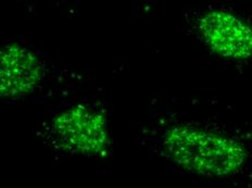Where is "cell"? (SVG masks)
<instances>
[{"label": "cell", "instance_id": "cell-4", "mask_svg": "<svg viewBox=\"0 0 252 188\" xmlns=\"http://www.w3.org/2000/svg\"><path fill=\"white\" fill-rule=\"evenodd\" d=\"M38 60L19 46L0 49V96H22L34 88L39 78Z\"/></svg>", "mask_w": 252, "mask_h": 188}, {"label": "cell", "instance_id": "cell-1", "mask_svg": "<svg viewBox=\"0 0 252 188\" xmlns=\"http://www.w3.org/2000/svg\"><path fill=\"white\" fill-rule=\"evenodd\" d=\"M165 147L178 164L206 176L233 174L246 159L245 149L234 140L189 126L169 130Z\"/></svg>", "mask_w": 252, "mask_h": 188}, {"label": "cell", "instance_id": "cell-2", "mask_svg": "<svg viewBox=\"0 0 252 188\" xmlns=\"http://www.w3.org/2000/svg\"><path fill=\"white\" fill-rule=\"evenodd\" d=\"M204 41L217 54L232 59L252 56V28L227 12L212 11L199 22Z\"/></svg>", "mask_w": 252, "mask_h": 188}, {"label": "cell", "instance_id": "cell-3", "mask_svg": "<svg viewBox=\"0 0 252 188\" xmlns=\"http://www.w3.org/2000/svg\"><path fill=\"white\" fill-rule=\"evenodd\" d=\"M56 128L66 145L84 154L101 153L108 144L104 120L85 107H75L63 113Z\"/></svg>", "mask_w": 252, "mask_h": 188}]
</instances>
